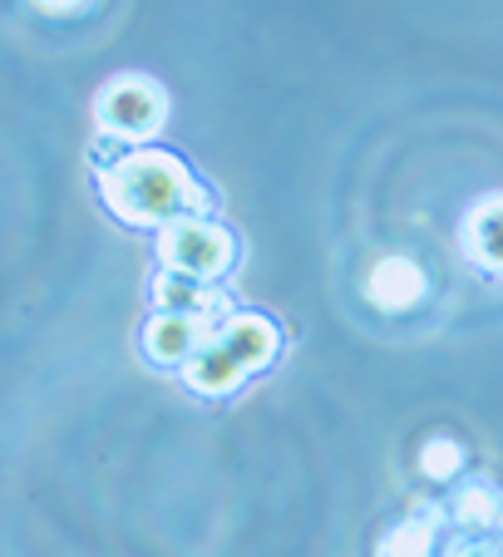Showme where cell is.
<instances>
[{
  "label": "cell",
  "mask_w": 503,
  "mask_h": 557,
  "mask_svg": "<svg viewBox=\"0 0 503 557\" xmlns=\"http://www.w3.org/2000/svg\"><path fill=\"white\" fill-rule=\"evenodd\" d=\"M99 198L128 227H168V222L212 208L208 188L193 178L188 163L154 144L128 148L114 169L99 173Z\"/></svg>",
  "instance_id": "6da1fadb"
},
{
  "label": "cell",
  "mask_w": 503,
  "mask_h": 557,
  "mask_svg": "<svg viewBox=\"0 0 503 557\" xmlns=\"http://www.w3.org/2000/svg\"><path fill=\"white\" fill-rule=\"evenodd\" d=\"M366 296L380 311H409L430 296V282H425V267L415 257H380L366 276Z\"/></svg>",
  "instance_id": "8992f818"
},
{
  "label": "cell",
  "mask_w": 503,
  "mask_h": 557,
  "mask_svg": "<svg viewBox=\"0 0 503 557\" xmlns=\"http://www.w3.org/2000/svg\"><path fill=\"white\" fill-rule=\"evenodd\" d=\"M158 262L168 272L198 276V282H222L237 262V237L222 222H212L208 212H193L158 227Z\"/></svg>",
  "instance_id": "7a4b0ae2"
},
{
  "label": "cell",
  "mask_w": 503,
  "mask_h": 557,
  "mask_svg": "<svg viewBox=\"0 0 503 557\" xmlns=\"http://www.w3.org/2000/svg\"><path fill=\"white\" fill-rule=\"evenodd\" d=\"M450 523L464 537H489L493 528H503V494L493 484H483V479H469L450 498Z\"/></svg>",
  "instance_id": "30bf717a"
},
{
  "label": "cell",
  "mask_w": 503,
  "mask_h": 557,
  "mask_svg": "<svg viewBox=\"0 0 503 557\" xmlns=\"http://www.w3.org/2000/svg\"><path fill=\"white\" fill-rule=\"evenodd\" d=\"M95 119H99V128L119 134L134 148L154 144L168 124V95H163V85L148 79V74H114V79L95 95Z\"/></svg>",
  "instance_id": "3957f363"
},
{
  "label": "cell",
  "mask_w": 503,
  "mask_h": 557,
  "mask_svg": "<svg viewBox=\"0 0 503 557\" xmlns=\"http://www.w3.org/2000/svg\"><path fill=\"white\" fill-rule=\"evenodd\" d=\"M464 252L483 272L503 276V193H493V198L469 208V218H464Z\"/></svg>",
  "instance_id": "9c48e42d"
},
{
  "label": "cell",
  "mask_w": 503,
  "mask_h": 557,
  "mask_svg": "<svg viewBox=\"0 0 503 557\" xmlns=\"http://www.w3.org/2000/svg\"><path fill=\"white\" fill-rule=\"evenodd\" d=\"M212 336L232 350V360H237L247 375L267 370L282 356V331H277V321H267V315H257V311H232L228 321L212 326Z\"/></svg>",
  "instance_id": "5b68a950"
},
{
  "label": "cell",
  "mask_w": 503,
  "mask_h": 557,
  "mask_svg": "<svg viewBox=\"0 0 503 557\" xmlns=\"http://www.w3.org/2000/svg\"><path fill=\"white\" fill-rule=\"evenodd\" d=\"M148 296L163 311H188V315H208V321H228L232 315V301H228V292H218V282H198V276L168 272V267L154 276Z\"/></svg>",
  "instance_id": "52a82bcc"
},
{
  "label": "cell",
  "mask_w": 503,
  "mask_h": 557,
  "mask_svg": "<svg viewBox=\"0 0 503 557\" xmlns=\"http://www.w3.org/2000/svg\"><path fill=\"white\" fill-rule=\"evenodd\" d=\"M35 11H45V15H74V11H84L89 0H30Z\"/></svg>",
  "instance_id": "5bb4252c"
},
{
  "label": "cell",
  "mask_w": 503,
  "mask_h": 557,
  "mask_svg": "<svg viewBox=\"0 0 503 557\" xmlns=\"http://www.w3.org/2000/svg\"><path fill=\"white\" fill-rule=\"evenodd\" d=\"M212 326L218 321H208V315H188V311H163V306H154V315L144 321V331H138V346H144V360L158 370H183L193 356L203 350V341L212 336Z\"/></svg>",
  "instance_id": "277c9868"
},
{
  "label": "cell",
  "mask_w": 503,
  "mask_h": 557,
  "mask_svg": "<svg viewBox=\"0 0 503 557\" xmlns=\"http://www.w3.org/2000/svg\"><path fill=\"white\" fill-rule=\"evenodd\" d=\"M179 375H183V385H188L198 400H228V395H237V389L252 380L247 370L232 360V350L222 346L218 336L203 341V350L179 370Z\"/></svg>",
  "instance_id": "ba28073f"
},
{
  "label": "cell",
  "mask_w": 503,
  "mask_h": 557,
  "mask_svg": "<svg viewBox=\"0 0 503 557\" xmlns=\"http://www.w3.org/2000/svg\"><path fill=\"white\" fill-rule=\"evenodd\" d=\"M128 148H134V144H124L119 134H109V128H95V138H89V163H95V173H105V169H114Z\"/></svg>",
  "instance_id": "4fadbf2b"
},
{
  "label": "cell",
  "mask_w": 503,
  "mask_h": 557,
  "mask_svg": "<svg viewBox=\"0 0 503 557\" xmlns=\"http://www.w3.org/2000/svg\"><path fill=\"white\" fill-rule=\"evenodd\" d=\"M464 463H469V454H464V444L450 440V434H434V440L419 444V473H425L430 484H454L464 473Z\"/></svg>",
  "instance_id": "7c38bea8"
},
{
  "label": "cell",
  "mask_w": 503,
  "mask_h": 557,
  "mask_svg": "<svg viewBox=\"0 0 503 557\" xmlns=\"http://www.w3.org/2000/svg\"><path fill=\"white\" fill-rule=\"evenodd\" d=\"M440 547V523L434 513H409L405 523H395L385 537H380V553L385 557H425Z\"/></svg>",
  "instance_id": "8fae6325"
}]
</instances>
